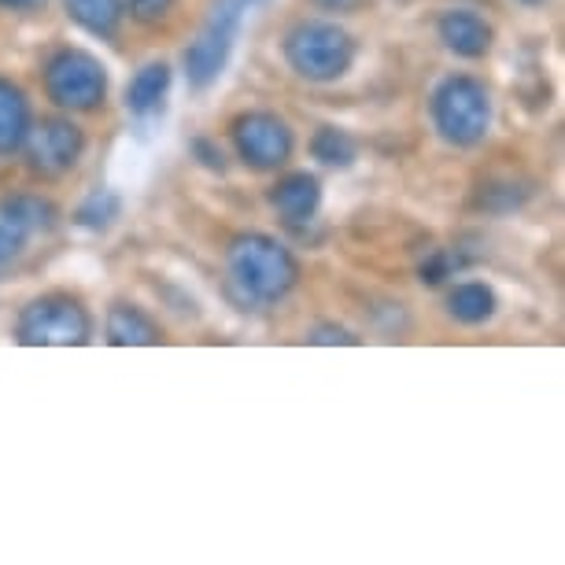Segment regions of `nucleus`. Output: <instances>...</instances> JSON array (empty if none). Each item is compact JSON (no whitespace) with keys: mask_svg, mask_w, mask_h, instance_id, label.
Here are the masks:
<instances>
[{"mask_svg":"<svg viewBox=\"0 0 565 565\" xmlns=\"http://www.w3.org/2000/svg\"><path fill=\"white\" fill-rule=\"evenodd\" d=\"M230 281L241 292L244 303L266 307L285 300L296 281H300V266H296L292 252L277 237L266 233H244L230 244Z\"/></svg>","mask_w":565,"mask_h":565,"instance_id":"f257e3e1","label":"nucleus"},{"mask_svg":"<svg viewBox=\"0 0 565 565\" xmlns=\"http://www.w3.org/2000/svg\"><path fill=\"white\" fill-rule=\"evenodd\" d=\"M433 122L447 145L473 148L492 130V97L469 74L444 78L433 93Z\"/></svg>","mask_w":565,"mask_h":565,"instance_id":"f03ea898","label":"nucleus"},{"mask_svg":"<svg viewBox=\"0 0 565 565\" xmlns=\"http://www.w3.org/2000/svg\"><path fill=\"white\" fill-rule=\"evenodd\" d=\"M270 0H218L204 19L193 45L185 49V78L193 89H207L211 82H218V74L226 71L230 52L237 45V34L244 26V15L252 8H263Z\"/></svg>","mask_w":565,"mask_h":565,"instance_id":"7ed1b4c3","label":"nucleus"},{"mask_svg":"<svg viewBox=\"0 0 565 565\" xmlns=\"http://www.w3.org/2000/svg\"><path fill=\"white\" fill-rule=\"evenodd\" d=\"M285 60L307 82H337L355 63V41H351L344 26L311 19V23L289 30V38H285Z\"/></svg>","mask_w":565,"mask_h":565,"instance_id":"20e7f679","label":"nucleus"},{"mask_svg":"<svg viewBox=\"0 0 565 565\" xmlns=\"http://www.w3.org/2000/svg\"><path fill=\"white\" fill-rule=\"evenodd\" d=\"M15 337L30 348H78L93 337V318L74 296L49 292L23 307Z\"/></svg>","mask_w":565,"mask_h":565,"instance_id":"39448f33","label":"nucleus"},{"mask_svg":"<svg viewBox=\"0 0 565 565\" xmlns=\"http://www.w3.org/2000/svg\"><path fill=\"white\" fill-rule=\"evenodd\" d=\"M45 93L63 111H97L108 97V67L82 49H60L45 63Z\"/></svg>","mask_w":565,"mask_h":565,"instance_id":"423d86ee","label":"nucleus"},{"mask_svg":"<svg viewBox=\"0 0 565 565\" xmlns=\"http://www.w3.org/2000/svg\"><path fill=\"white\" fill-rule=\"evenodd\" d=\"M233 148L255 170H277L292 159L296 137L274 111H248L233 122Z\"/></svg>","mask_w":565,"mask_h":565,"instance_id":"0eeeda50","label":"nucleus"},{"mask_svg":"<svg viewBox=\"0 0 565 565\" xmlns=\"http://www.w3.org/2000/svg\"><path fill=\"white\" fill-rule=\"evenodd\" d=\"M23 145L34 174L63 178L78 167V159L85 152V134L71 119H41L38 126L26 130Z\"/></svg>","mask_w":565,"mask_h":565,"instance_id":"6e6552de","label":"nucleus"},{"mask_svg":"<svg viewBox=\"0 0 565 565\" xmlns=\"http://www.w3.org/2000/svg\"><path fill=\"white\" fill-rule=\"evenodd\" d=\"M436 34H440L447 52H455V56H462V60L488 56V52H492V41H495L492 26H488L484 19L473 15V12H447V15H440Z\"/></svg>","mask_w":565,"mask_h":565,"instance_id":"1a4fd4ad","label":"nucleus"},{"mask_svg":"<svg viewBox=\"0 0 565 565\" xmlns=\"http://www.w3.org/2000/svg\"><path fill=\"white\" fill-rule=\"evenodd\" d=\"M274 211L281 215L289 226H300V222H311L318 215V204H322V185H318L315 174H285L274 185L270 193Z\"/></svg>","mask_w":565,"mask_h":565,"instance_id":"9d476101","label":"nucleus"},{"mask_svg":"<svg viewBox=\"0 0 565 565\" xmlns=\"http://www.w3.org/2000/svg\"><path fill=\"white\" fill-rule=\"evenodd\" d=\"M108 340L119 348H145V344H159V326L148 318L141 307L134 303H115L108 311Z\"/></svg>","mask_w":565,"mask_h":565,"instance_id":"9b49d317","label":"nucleus"},{"mask_svg":"<svg viewBox=\"0 0 565 565\" xmlns=\"http://www.w3.org/2000/svg\"><path fill=\"white\" fill-rule=\"evenodd\" d=\"M0 218L8 222V226H15L23 237H38V233H49L52 226H56L60 211L56 204H49L45 196H12L0 204Z\"/></svg>","mask_w":565,"mask_h":565,"instance_id":"f8f14e48","label":"nucleus"},{"mask_svg":"<svg viewBox=\"0 0 565 565\" xmlns=\"http://www.w3.org/2000/svg\"><path fill=\"white\" fill-rule=\"evenodd\" d=\"M30 130V104L23 89L0 78V156L23 148V137Z\"/></svg>","mask_w":565,"mask_h":565,"instance_id":"ddd939ff","label":"nucleus"},{"mask_svg":"<svg viewBox=\"0 0 565 565\" xmlns=\"http://www.w3.org/2000/svg\"><path fill=\"white\" fill-rule=\"evenodd\" d=\"M495 292L488 289L481 281H466V285H455L451 296H447V315L462 326H484L488 318L495 315Z\"/></svg>","mask_w":565,"mask_h":565,"instance_id":"4468645a","label":"nucleus"},{"mask_svg":"<svg viewBox=\"0 0 565 565\" xmlns=\"http://www.w3.org/2000/svg\"><path fill=\"white\" fill-rule=\"evenodd\" d=\"M167 89H170L167 63H145V67L137 71V78L130 82V89H126V108L134 115H152L159 104H163Z\"/></svg>","mask_w":565,"mask_h":565,"instance_id":"2eb2a0df","label":"nucleus"},{"mask_svg":"<svg viewBox=\"0 0 565 565\" xmlns=\"http://www.w3.org/2000/svg\"><path fill=\"white\" fill-rule=\"evenodd\" d=\"M67 12L78 26L97 38H111L122 19V0H67Z\"/></svg>","mask_w":565,"mask_h":565,"instance_id":"dca6fc26","label":"nucleus"},{"mask_svg":"<svg viewBox=\"0 0 565 565\" xmlns=\"http://www.w3.org/2000/svg\"><path fill=\"white\" fill-rule=\"evenodd\" d=\"M311 156L326 167H351L359 156V145L340 126H318V134L311 137Z\"/></svg>","mask_w":565,"mask_h":565,"instance_id":"f3484780","label":"nucleus"},{"mask_svg":"<svg viewBox=\"0 0 565 565\" xmlns=\"http://www.w3.org/2000/svg\"><path fill=\"white\" fill-rule=\"evenodd\" d=\"M119 211H122V200L108 193V189H100V193H93L85 204L78 207V226L85 230H108L115 218H119Z\"/></svg>","mask_w":565,"mask_h":565,"instance_id":"a211bd4d","label":"nucleus"},{"mask_svg":"<svg viewBox=\"0 0 565 565\" xmlns=\"http://www.w3.org/2000/svg\"><path fill=\"white\" fill-rule=\"evenodd\" d=\"M122 12H130L134 23L141 26H159L174 12V0H122Z\"/></svg>","mask_w":565,"mask_h":565,"instance_id":"6ab92c4d","label":"nucleus"},{"mask_svg":"<svg viewBox=\"0 0 565 565\" xmlns=\"http://www.w3.org/2000/svg\"><path fill=\"white\" fill-rule=\"evenodd\" d=\"M458 266H462V255L458 252H447V248H440V252H433L429 259L422 263V281L425 285H440V281H447V277H451Z\"/></svg>","mask_w":565,"mask_h":565,"instance_id":"aec40b11","label":"nucleus"},{"mask_svg":"<svg viewBox=\"0 0 565 565\" xmlns=\"http://www.w3.org/2000/svg\"><path fill=\"white\" fill-rule=\"evenodd\" d=\"M23 244H26V237L19 233L15 226H8L4 218H0V274L12 266L19 255H23Z\"/></svg>","mask_w":565,"mask_h":565,"instance_id":"412c9836","label":"nucleus"},{"mask_svg":"<svg viewBox=\"0 0 565 565\" xmlns=\"http://www.w3.org/2000/svg\"><path fill=\"white\" fill-rule=\"evenodd\" d=\"M311 344H359V337H351L340 326H318L311 333Z\"/></svg>","mask_w":565,"mask_h":565,"instance_id":"4be33fe9","label":"nucleus"},{"mask_svg":"<svg viewBox=\"0 0 565 565\" xmlns=\"http://www.w3.org/2000/svg\"><path fill=\"white\" fill-rule=\"evenodd\" d=\"M315 8H322V12H337V15H351V12H359L366 0H311Z\"/></svg>","mask_w":565,"mask_h":565,"instance_id":"5701e85b","label":"nucleus"},{"mask_svg":"<svg viewBox=\"0 0 565 565\" xmlns=\"http://www.w3.org/2000/svg\"><path fill=\"white\" fill-rule=\"evenodd\" d=\"M41 4H45V0H0V8H8V12H34Z\"/></svg>","mask_w":565,"mask_h":565,"instance_id":"b1692460","label":"nucleus"},{"mask_svg":"<svg viewBox=\"0 0 565 565\" xmlns=\"http://www.w3.org/2000/svg\"><path fill=\"white\" fill-rule=\"evenodd\" d=\"M518 4H525V8H540V4H547V0H518Z\"/></svg>","mask_w":565,"mask_h":565,"instance_id":"393cba45","label":"nucleus"}]
</instances>
